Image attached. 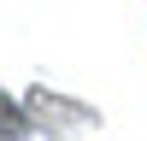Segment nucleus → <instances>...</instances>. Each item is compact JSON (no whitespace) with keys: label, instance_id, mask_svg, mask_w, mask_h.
<instances>
[{"label":"nucleus","instance_id":"f257e3e1","mask_svg":"<svg viewBox=\"0 0 147 141\" xmlns=\"http://www.w3.org/2000/svg\"><path fill=\"white\" fill-rule=\"evenodd\" d=\"M30 135H35L30 106H24L18 94H6V88H0V141H30Z\"/></svg>","mask_w":147,"mask_h":141}]
</instances>
